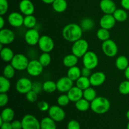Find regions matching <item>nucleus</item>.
I'll return each instance as SVG.
<instances>
[{
	"instance_id": "obj_1",
	"label": "nucleus",
	"mask_w": 129,
	"mask_h": 129,
	"mask_svg": "<svg viewBox=\"0 0 129 129\" xmlns=\"http://www.w3.org/2000/svg\"><path fill=\"white\" fill-rule=\"evenodd\" d=\"M83 29L80 25L74 23H68L63 28L62 35L66 41L74 43L79 40L83 36Z\"/></svg>"
},
{
	"instance_id": "obj_2",
	"label": "nucleus",
	"mask_w": 129,
	"mask_h": 129,
	"mask_svg": "<svg viewBox=\"0 0 129 129\" xmlns=\"http://www.w3.org/2000/svg\"><path fill=\"white\" fill-rule=\"evenodd\" d=\"M110 107V102L107 98L97 96L91 102L90 108L96 114L102 115L108 112Z\"/></svg>"
},
{
	"instance_id": "obj_3",
	"label": "nucleus",
	"mask_w": 129,
	"mask_h": 129,
	"mask_svg": "<svg viewBox=\"0 0 129 129\" xmlns=\"http://www.w3.org/2000/svg\"><path fill=\"white\" fill-rule=\"evenodd\" d=\"M89 49V44L85 39H81L74 42L71 47V52L78 58H82Z\"/></svg>"
},
{
	"instance_id": "obj_4",
	"label": "nucleus",
	"mask_w": 129,
	"mask_h": 129,
	"mask_svg": "<svg viewBox=\"0 0 129 129\" xmlns=\"http://www.w3.org/2000/svg\"><path fill=\"white\" fill-rule=\"evenodd\" d=\"M29 62L30 60L25 55L23 54H16L10 63L16 71H22L26 70Z\"/></svg>"
},
{
	"instance_id": "obj_5",
	"label": "nucleus",
	"mask_w": 129,
	"mask_h": 129,
	"mask_svg": "<svg viewBox=\"0 0 129 129\" xmlns=\"http://www.w3.org/2000/svg\"><path fill=\"white\" fill-rule=\"evenodd\" d=\"M82 62L83 66L93 70L98 66L99 59L95 52L93 51H88L82 57Z\"/></svg>"
},
{
	"instance_id": "obj_6",
	"label": "nucleus",
	"mask_w": 129,
	"mask_h": 129,
	"mask_svg": "<svg viewBox=\"0 0 129 129\" xmlns=\"http://www.w3.org/2000/svg\"><path fill=\"white\" fill-rule=\"evenodd\" d=\"M102 49L103 54L108 57H114L117 55L118 52L117 44L110 39L103 42L102 44Z\"/></svg>"
},
{
	"instance_id": "obj_7",
	"label": "nucleus",
	"mask_w": 129,
	"mask_h": 129,
	"mask_svg": "<svg viewBox=\"0 0 129 129\" xmlns=\"http://www.w3.org/2000/svg\"><path fill=\"white\" fill-rule=\"evenodd\" d=\"M21 121L22 129H40V122L33 115H25Z\"/></svg>"
},
{
	"instance_id": "obj_8",
	"label": "nucleus",
	"mask_w": 129,
	"mask_h": 129,
	"mask_svg": "<svg viewBox=\"0 0 129 129\" xmlns=\"http://www.w3.org/2000/svg\"><path fill=\"white\" fill-rule=\"evenodd\" d=\"M38 46L42 52L50 53L53 50L55 47V44L50 37L48 35H42L39 39Z\"/></svg>"
},
{
	"instance_id": "obj_9",
	"label": "nucleus",
	"mask_w": 129,
	"mask_h": 129,
	"mask_svg": "<svg viewBox=\"0 0 129 129\" xmlns=\"http://www.w3.org/2000/svg\"><path fill=\"white\" fill-rule=\"evenodd\" d=\"M42 64L40 62L39 60L33 59L30 60L26 68V72L30 76L33 77L39 76L42 74L44 71Z\"/></svg>"
},
{
	"instance_id": "obj_10",
	"label": "nucleus",
	"mask_w": 129,
	"mask_h": 129,
	"mask_svg": "<svg viewBox=\"0 0 129 129\" xmlns=\"http://www.w3.org/2000/svg\"><path fill=\"white\" fill-rule=\"evenodd\" d=\"M49 117L56 122H60L66 118V112L59 105L51 106L48 111Z\"/></svg>"
},
{
	"instance_id": "obj_11",
	"label": "nucleus",
	"mask_w": 129,
	"mask_h": 129,
	"mask_svg": "<svg viewBox=\"0 0 129 129\" xmlns=\"http://www.w3.org/2000/svg\"><path fill=\"white\" fill-rule=\"evenodd\" d=\"M33 83L29 78H21L16 83V89L20 94H25L32 89Z\"/></svg>"
},
{
	"instance_id": "obj_12",
	"label": "nucleus",
	"mask_w": 129,
	"mask_h": 129,
	"mask_svg": "<svg viewBox=\"0 0 129 129\" xmlns=\"http://www.w3.org/2000/svg\"><path fill=\"white\" fill-rule=\"evenodd\" d=\"M74 81H72L69 77L63 76L59 78L56 82L57 89L58 91L62 93H68L69 89L73 86Z\"/></svg>"
},
{
	"instance_id": "obj_13",
	"label": "nucleus",
	"mask_w": 129,
	"mask_h": 129,
	"mask_svg": "<svg viewBox=\"0 0 129 129\" xmlns=\"http://www.w3.org/2000/svg\"><path fill=\"white\" fill-rule=\"evenodd\" d=\"M40 37L41 36L37 29H28L25 34V42L30 46H35L39 43Z\"/></svg>"
},
{
	"instance_id": "obj_14",
	"label": "nucleus",
	"mask_w": 129,
	"mask_h": 129,
	"mask_svg": "<svg viewBox=\"0 0 129 129\" xmlns=\"http://www.w3.org/2000/svg\"><path fill=\"white\" fill-rule=\"evenodd\" d=\"M7 20L8 23L11 26L15 28H19L23 25L24 16L21 13L14 11L9 14Z\"/></svg>"
},
{
	"instance_id": "obj_15",
	"label": "nucleus",
	"mask_w": 129,
	"mask_h": 129,
	"mask_svg": "<svg viewBox=\"0 0 129 129\" xmlns=\"http://www.w3.org/2000/svg\"><path fill=\"white\" fill-rule=\"evenodd\" d=\"M15 39V33L9 28L1 29L0 30V44L4 45L11 44Z\"/></svg>"
},
{
	"instance_id": "obj_16",
	"label": "nucleus",
	"mask_w": 129,
	"mask_h": 129,
	"mask_svg": "<svg viewBox=\"0 0 129 129\" xmlns=\"http://www.w3.org/2000/svg\"><path fill=\"white\" fill-rule=\"evenodd\" d=\"M18 8L20 13L25 16L33 15L35 12V6L30 0H21Z\"/></svg>"
},
{
	"instance_id": "obj_17",
	"label": "nucleus",
	"mask_w": 129,
	"mask_h": 129,
	"mask_svg": "<svg viewBox=\"0 0 129 129\" xmlns=\"http://www.w3.org/2000/svg\"><path fill=\"white\" fill-rule=\"evenodd\" d=\"M116 20L113 15L111 14H105L102 16L100 20V25L101 28L111 30L115 26L116 24Z\"/></svg>"
},
{
	"instance_id": "obj_18",
	"label": "nucleus",
	"mask_w": 129,
	"mask_h": 129,
	"mask_svg": "<svg viewBox=\"0 0 129 129\" xmlns=\"http://www.w3.org/2000/svg\"><path fill=\"white\" fill-rule=\"evenodd\" d=\"M89 80H90V83L92 86H100L105 82L106 75L103 72H94L91 74L90 77H89Z\"/></svg>"
},
{
	"instance_id": "obj_19",
	"label": "nucleus",
	"mask_w": 129,
	"mask_h": 129,
	"mask_svg": "<svg viewBox=\"0 0 129 129\" xmlns=\"http://www.w3.org/2000/svg\"><path fill=\"white\" fill-rule=\"evenodd\" d=\"M100 8L105 14H111L117 10V6L113 0H101L100 3Z\"/></svg>"
},
{
	"instance_id": "obj_20",
	"label": "nucleus",
	"mask_w": 129,
	"mask_h": 129,
	"mask_svg": "<svg viewBox=\"0 0 129 129\" xmlns=\"http://www.w3.org/2000/svg\"><path fill=\"white\" fill-rule=\"evenodd\" d=\"M67 94L71 102L76 103L78 100L83 98V91L76 86H73L67 93Z\"/></svg>"
},
{
	"instance_id": "obj_21",
	"label": "nucleus",
	"mask_w": 129,
	"mask_h": 129,
	"mask_svg": "<svg viewBox=\"0 0 129 129\" xmlns=\"http://www.w3.org/2000/svg\"><path fill=\"white\" fill-rule=\"evenodd\" d=\"M15 54L12 49L8 47H4L0 50V55L1 59L6 62H11Z\"/></svg>"
},
{
	"instance_id": "obj_22",
	"label": "nucleus",
	"mask_w": 129,
	"mask_h": 129,
	"mask_svg": "<svg viewBox=\"0 0 129 129\" xmlns=\"http://www.w3.org/2000/svg\"><path fill=\"white\" fill-rule=\"evenodd\" d=\"M78 59L79 58L73 54H68L63 58L62 63L64 66L66 68H71L77 65L78 62Z\"/></svg>"
},
{
	"instance_id": "obj_23",
	"label": "nucleus",
	"mask_w": 129,
	"mask_h": 129,
	"mask_svg": "<svg viewBox=\"0 0 129 129\" xmlns=\"http://www.w3.org/2000/svg\"><path fill=\"white\" fill-rule=\"evenodd\" d=\"M52 6L55 12L61 13L64 12L68 8V3L66 0H55L52 4Z\"/></svg>"
},
{
	"instance_id": "obj_24",
	"label": "nucleus",
	"mask_w": 129,
	"mask_h": 129,
	"mask_svg": "<svg viewBox=\"0 0 129 129\" xmlns=\"http://www.w3.org/2000/svg\"><path fill=\"white\" fill-rule=\"evenodd\" d=\"M67 76L69 77L73 81H76L78 78L81 76V69L77 66L68 68Z\"/></svg>"
},
{
	"instance_id": "obj_25",
	"label": "nucleus",
	"mask_w": 129,
	"mask_h": 129,
	"mask_svg": "<svg viewBox=\"0 0 129 129\" xmlns=\"http://www.w3.org/2000/svg\"><path fill=\"white\" fill-rule=\"evenodd\" d=\"M40 129H57L56 122L50 117H44L40 121Z\"/></svg>"
},
{
	"instance_id": "obj_26",
	"label": "nucleus",
	"mask_w": 129,
	"mask_h": 129,
	"mask_svg": "<svg viewBox=\"0 0 129 129\" xmlns=\"http://www.w3.org/2000/svg\"><path fill=\"white\" fill-rule=\"evenodd\" d=\"M15 117V112L11 108H4L2 110L0 115V118L3 120V122H11Z\"/></svg>"
},
{
	"instance_id": "obj_27",
	"label": "nucleus",
	"mask_w": 129,
	"mask_h": 129,
	"mask_svg": "<svg viewBox=\"0 0 129 129\" xmlns=\"http://www.w3.org/2000/svg\"><path fill=\"white\" fill-rule=\"evenodd\" d=\"M129 66L128 58L125 55H119L115 60V66L118 70L125 71Z\"/></svg>"
},
{
	"instance_id": "obj_28",
	"label": "nucleus",
	"mask_w": 129,
	"mask_h": 129,
	"mask_svg": "<svg viewBox=\"0 0 129 129\" xmlns=\"http://www.w3.org/2000/svg\"><path fill=\"white\" fill-rule=\"evenodd\" d=\"M91 102L86 100L84 98H81L75 103V107L78 111L84 112L88 111L90 108Z\"/></svg>"
},
{
	"instance_id": "obj_29",
	"label": "nucleus",
	"mask_w": 129,
	"mask_h": 129,
	"mask_svg": "<svg viewBox=\"0 0 129 129\" xmlns=\"http://www.w3.org/2000/svg\"><path fill=\"white\" fill-rule=\"evenodd\" d=\"M76 86L83 91L87 89V88H88L91 86L90 80H89V78L81 76L80 78H79L76 81Z\"/></svg>"
},
{
	"instance_id": "obj_30",
	"label": "nucleus",
	"mask_w": 129,
	"mask_h": 129,
	"mask_svg": "<svg viewBox=\"0 0 129 129\" xmlns=\"http://www.w3.org/2000/svg\"><path fill=\"white\" fill-rule=\"evenodd\" d=\"M113 16L117 21L119 22H123L126 21L128 18V14L125 9L118 8L113 13Z\"/></svg>"
},
{
	"instance_id": "obj_31",
	"label": "nucleus",
	"mask_w": 129,
	"mask_h": 129,
	"mask_svg": "<svg viewBox=\"0 0 129 129\" xmlns=\"http://www.w3.org/2000/svg\"><path fill=\"white\" fill-rule=\"evenodd\" d=\"M80 26H81L83 31H90L94 28V22L91 18L86 17L81 20Z\"/></svg>"
},
{
	"instance_id": "obj_32",
	"label": "nucleus",
	"mask_w": 129,
	"mask_h": 129,
	"mask_svg": "<svg viewBox=\"0 0 129 129\" xmlns=\"http://www.w3.org/2000/svg\"><path fill=\"white\" fill-rule=\"evenodd\" d=\"M57 90V84L52 80H47L43 83V91L47 93H52Z\"/></svg>"
},
{
	"instance_id": "obj_33",
	"label": "nucleus",
	"mask_w": 129,
	"mask_h": 129,
	"mask_svg": "<svg viewBox=\"0 0 129 129\" xmlns=\"http://www.w3.org/2000/svg\"><path fill=\"white\" fill-rule=\"evenodd\" d=\"M37 19L34 15H26L24 16L23 26L27 28H34L37 25Z\"/></svg>"
},
{
	"instance_id": "obj_34",
	"label": "nucleus",
	"mask_w": 129,
	"mask_h": 129,
	"mask_svg": "<svg viewBox=\"0 0 129 129\" xmlns=\"http://www.w3.org/2000/svg\"><path fill=\"white\" fill-rule=\"evenodd\" d=\"M11 87V82L10 79L3 76L0 77V93H6L9 91Z\"/></svg>"
},
{
	"instance_id": "obj_35",
	"label": "nucleus",
	"mask_w": 129,
	"mask_h": 129,
	"mask_svg": "<svg viewBox=\"0 0 129 129\" xmlns=\"http://www.w3.org/2000/svg\"><path fill=\"white\" fill-rule=\"evenodd\" d=\"M97 97V93L95 89L91 87H89L87 89L83 90V98L86 100L91 102L93 100Z\"/></svg>"
},
{
	"instance_id": "obj_36",
	"label": "nucleus",
	"mask_w": 129,
	"mask_h": 129,
	"mask_svg": "<svg viewBox=\"0 0 129 129\" xmlns=\"http://www.w3.org/2000/svg\"><path fill=\"white\" fill-rule=\"evenodd\" d=\"M96 37L98 40H100V41L104 42L110 39V33L109 30L103 28H100L97 30Z\"/></svg>"
},
{
	"instance_id": "obj_37",
	"label": "nucleus",
	"mask_w": 129,
	"mask_h": 129,
	"mask_svg": "<svg viewBox=\"0 0 129 129\" xmlns=\"http://www.w3.org/2000/svg\"><path fill=\"white\" fill-rule=\"evenodd\" d=\"M16 69L13 68L11 64H8L4 68L3 71V76L8 79H10L13 78L15 75Z\"/></svg>"
},
{
	"instance_id": "obj_38",
	"label": "nucleus",
	"mask_w": 129,
	"mask_h": 129,
	"mask_svg": "<svg viewBox=\"0 0 129 129\" xmlns=\"http://www.w3.org/2000/svg\"><path fill=\"white\" fill-rule=\"evenodd\" d=\"M39 60L44 67L49 66L52 60L50 54L48 52H42L39 57Z\"/></svg>"
},
{
	"instance_id": "obj_39",
	"label": "nucleus",
	"mask_w": 129,
	"mask_h": 129,
	"mask_svg": "<svg viewBox=\"0 0 129 129\" xmlns=\"http://www.w3.org/2000/svg\"><path fill=\"white\" fill-rule=\"evenodd\" d=\"M118 91L123 95L129 94V80L127 79L122 81L118 86Z\"/></svg>"
},
{
	"instance_id": "obj_40",
	"label": "nucleus",
	"mask_w": 129,
	"mask_h": 129,
	"mask_svg": "<svg viewBox=\"0 0 129 129\" xmlns=\"http://www.w3.org/2000/svg\"><path fill=\"white\" fill-rule=\"evenodd\" d=\"M70 100H69V97H68V94H62L59 96V97L57 99V103L58 105L60 106V107H66V106L68 105L69 103H70Z\"/></svg>"
},
{
	"instance_id": "obj_41",
	"label": "nucleus",
	"mask_w": 129,
	"mask_h": 129,
	"mask_svg": "<svg viewBox=\"0 0 129 129\" xmlns=\"http://www.w3.org/2000/svg\"><path fill=\"white\" fill-rule=\"evenodd\" d=\"M9 4L7 0H0V15L4 16L8 11Z\"/></svg>"
},
{
	"instance_id": "obj_42",
	"label": "nucleus",
	"mask_w": 129,
	"mask_h": 129,
	"mask_svg": "<svg viewBox=\"0 0 129 129\" xmlns=\"http://www.w3.org/2000/svg\"><path fill=\"white\" fill-rule=\"evenodd\" d=\"M25 96H26V99L27 100L28 102H30V103H34L38 99V94L32 89L28 92L26 94H25Z\"/></svg>"
},
{
	"instance_id": "obj_43",
	"label": "nucleus",
	"mask_w": 129,
	"mask_h": 129,
	"mask_svg": "<svg viewBox=\"0 0 129 129\" xmlns=\"http://www.w3.org/2000/svg\"><path fill=\"white\" fill-rule=\"evenodd\" d=\"M38 108L41 112H48L50 108L49 104L45 101H41L38 103Z\"/></svg>"
},
{
	"instance_id": "obj_44",
	"label": "nucleus",
	"mask_w": 129,
	"mask_h": 129,
	"mask_svg": "<svg viewBox=\"0 0 129 129\" xmlns=\"http://www.w3.org/2000/svg\"><path fill=\"white\" fill-rule=\"evenodd\" d=\"M68 129H81V125L79 122L76 120H71L69 121L67 125Z\"/></svg>"
},
{
	"instance_id": "obj_45",
	"label": "nucleus",
	"mask_w": 129,
	"mask_h": 129,
	"mask_svg": "<svg viewBox=\"0 0 129 129\" xmlns=\"http://www.w3.org/2000/svg\"><path fill=\"white\" fill-rule=\"evenodd\" d=\"M9 97L7 93H0V107H4L8 104Z\"/></svg>"
},
{
	"instance_id": "obj_46",
	"label": "nucleus",
	"mask_w": 129,
	"mask_h": 129,
	"mask_svg": "<svg viewBox=\"0 0 129 129\" xmlns=\"http://www.w3.org/2000/svg\"><path fill=\"white\" fill-rule=\"evenodd\" d=\"M32 90L36 92L37 94H39L43 91V83H40L39 81H35L33 83Z\"/></svg>"
},
{
	"instance_id": "obj_47",
	"label": "nucleus",
	"mask_w": 129,
	"mask_h": 129,
	"mask_svg": "<svg viewBox=\"0 0 129 129\" xmlns=\"http://www.w3.org/2000/svg\"><path fill=\"white\" fill-rule=\"evenodd\" d=\"M91 74V69H89V68H86V67L84 66H83V68L81 69V76H83L89 78Z\"/></svg>"
},
{
	"instance_id": "obj_48",
	"label": "nucleus",
	"mask_w": 129,
	"mask_h": 129,
	"mask_svg": "<svg viewBox=\"0 0 129 129\" xmlns=\"http://www.w3.org/2000/svg\"><path fill=\"white\" fill-rule=\"evenodd\" d=\"M11 125H12L13 129H22V123L21 121L15 120L11 122Z\"/></svg>"
},
{
	"instance_id": "obj_49",
	"label": "nucleus",
	"mask_w": 129,
	"mask_h": 129,
	"mask_svg": "<svg viewBox=\"0 0 129 129\" xmlns=\"http://www.w3.org/2000/svg\"><path fill=\"white\" fill-rule=\"evenodd\" d=\"M0 127H1V129H13L11 122H4L0 125Z\"/></svg>"
},
{
	"instance_id": "obj_50",
	"label": "nucleus",
	"mask_w": 129,
	"mask_h": 129,
	"mask_svg": "<svg viewBox=\"0 0 129 129\" xmlns=\"http://www.w3.org/2000/svg\"><path fill=\"white\" fill-rule=\"evenodd\" d=\"M121 6L125 10H129V0H121Z\"/></svg>"
},
{
	"instance_id": "obj_51",
	"label": "nucleus",
	"mask_w": 129,
	"mask_h": 129,
	"mask_svg": "<svg viewBox=\"0 0 129 129\" xmlns=\"http://www.w3.org/2000/svg\"><path fill=\"white\" fill-rule=\"evenodd\" d=\"M5 25V20L3 16H0V29L4 28Z\"/></svg>"
},
{
	"instance_id": "obj_52",
	"label": "nucleus",
	"mask_w": 129,
	"mask_h": 129,
	"mask_svg": "<svg viewBox=\"0 0 129 129\" xmlns=\"http://www.w3.org/2000/svg\"><path fill=\"white\" fill-rule=\"evenodd\" d=\"M124 74L126 79H127V80H129V66L127 67V69L124 71Z\"/></svg>"
},
{
	"instance_id": "obj_53",
	"label": "nucleus",
	"mask_w": 129,
	"mask_h": 129,
	"mask_svg": "<svg viewBox=\"0 0 129 129\" xmlns=\"http://www.w3.org/2000/svg\"><path fill=\"white\" fill-rule=\"evenodd\" d=\"M44 3L47 4V5H50V4H52L55 0H41Z\"/></svg>"
},
{
	"instance_id": "obj_54",
	"label": "nucleus",
	"mask_w": 129,
	"mask_h": 129,
	"mask_svg": "<svg viewBox=\"0 0 129 129\" xmlns=\"http://www.w3.org/2000/svg\"><path fill=\"white\" fill-rule=\"evenodd\" d=\"M126 117H127V118L128 120V121H129V110L127 111V112H126Z\"/></svg>"
},
{
	"instance_id": "obj_55",
	"label": "nucleus",
	"mask_w": 129,
	"mask_h": 129,
	"mask_svg": "<svg viewBox=\"0 0 129 129\" xmlns=\"http://www.w3.org/2000/svg\"><path fill=\"white\" fill-rule=\"evenodd\" d=\"M127 129H129V122H128V123H127Z\"/></svg>"
}]
</instances>
